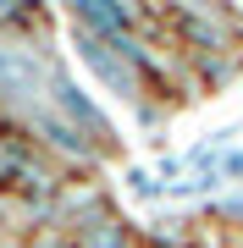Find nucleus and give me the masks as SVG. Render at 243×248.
Here are the masks:
<instances>
[{
  "label": "nucleus",
  "mask_w": 243,
  "mask_h": 248,
  "mask_svg": "<svg viewBox=\"0 0 243 248\" xmlns=\"http://www.w3.org/2000/svg\"><path fill=\"white\" fill-rule=\"evenodd\" d=\"M78 22H83V33H94V39H122L127 22H133V11H127V6H111V0H83V6H78Z\"/></svg>",
  "instance_id": "obj_3"
},
{
  "label": "nucleus",
  "mask_w": 243,
  "mask_h": 248,
  "mask_svg": "<svg viewBox=\"0 0 243 248\" xmlns=\"http://www.w3.org/2000/svg\"><path fill=\"white\" fill-rule=\"evenodd\" d=\"M39 122H45V133H50L55 143H61L66 155H83V133H78V127H66V122H55V116H39Z\"/></svg>",
  "instance_id": "obj_5"
},
{
  "label": "nucleus",
  "mask_w": 243,
  "mask_h": 248,
  "mask_svg": "<svg viewBox=\"0 0 243 248\" xmlns=\"http://www.w3.org/2000/svg\"><path fill=\"white\" fill-rule=\"evenodd\" d=\"M50 89H55V105H61L66 116H72V122L83 127V133H94V138H105V133H111V122L99 116V105H94V99H89V94L78 89L72 78H55Z\"/></svg>",
  "instance_id": "obj_2"
},
{
  "label": "nucleus",
  "mask_w": 243,
  "mask_h": 248,
  "mask_svg": "<svg viewBox=\"0 0 243 248\" xmlns=\"http://www.w3.org/2000/svg\"><path fill=\"white\" fill-rule=\"evenodd\" d=\"M182 28H188V33H194L205 50H221V22H205L199 11H182Z\"/></svg>",
  "instance_id": "obj_4"
},
{
  "label": "nucleus",
  "mask_w": 243,
  "mask_h": 248,
  "mask_svg": "<svg viewBox=\"0 0 243 248\" xmlns=\"http://www.w3.org/2000/svg\"><path fill=\"white\" fill-rule=\"evenodd\" d=\"M39 248H66V243H39Z\"/></svg>",
  "instance_id": "obj_6"
},
{
  "label": "nucleus",
  "mask_w": 243,
  "mask_h": 248,
  "mask_svg": "<svg viewBox=\"0 0 243 248\" xmlns=\"http://www.w3.org/2000/svg\"><path fill=\"white\" fill-rule=\"evenodd\" d=\"M45 89V61L33 50H0V94L6 99H33Z\"/></svg>",
  "instance_id": "obj_1"
}]
</instances>
